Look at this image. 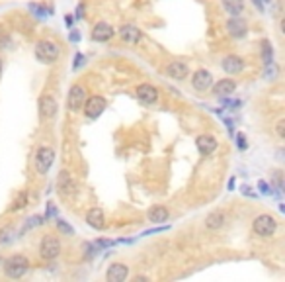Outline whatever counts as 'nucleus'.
Masks as SVG:
<instances>
[{"label":"nucleus","instance_id":"obj_13","mask_svg":"<svg viewBox=\"0 0 285 282\" xmlns=\"http://www.w3.org/2000/svg\"><path fill=\"white\" fill-rule=\"evenodd\" d=\"M57 110H59L57 100L51 94H45V96L39 98V114H41V118H55Z\"/></svg>","mask_w":285,"mask_h":282},{"label":"nucleus","instance_id":"obj_41","mask_svg":"<svg viewBox=\"0 0 285 282\" xmlns=\"http://www.w3.org/2000/svg\"><path fill=\"white\" fill-rule=\"evenodd\" d=\"M65 22H67V26H71V24H73V18H71V16H67V18H65Z\"/></svg>","mask_w":285,"mask_h":282},{"label":"nucleus","instance_id":"obj_11","mask_svg":"<svg viewBox=\"0 0 285 282\" xmlns=\"http://www.w3.org/2000/svg\"><path fill=\"white\" fill-rule=\"evenodd\" d=\"M221 67H223L225 73H229V75H238V73L244 71V61L238 55H227L221 61Z\"/></svg>","mask_w":285,"mask_h":282},{"label":"nucleus","instance_id":"obj_7","mask_svg":"<svg viewBox=\"0 0 285 282\" xmlns=\"http://www.w3.org/2000/svg\"><path fill=\"white\" fill-rule=\"evenodd\" d=\"M84 114L90 118V120H96L98 116L104 114V110H106V98H102V96H90L84 100Z\"/></svg>","mask_w":285,"mask_h":282},{"label":"nucleus","instance_id":"obj_37","mask_svg":"<svg viewBox=\"0 0 285 282\" xmlns=\"http://www.w3.org/2000/svg\"><path fill=\"white\" fill-rule=\"evenodd\" d=\"M82 16H84V6H78V8H76V20H80V18H82Z\"/></svg>","mask_w":285,"mask_h":282},{"label":"nucleus","instance_id":"obj_29","mask_svg":"<svg viewBox=\"0 0 285 282\" xmlns=\"http://www.w3.org/2000/svg\"><path fill=\"white\" fill-rule=\"evenodd\" d=\"M275 77H277V67L273 63L266 65V78H268V80H273Z\"/></svg>","mask_w":285,"mask_h":282},{"label":"nucleus","instance_id":"obj_9","mask_svg":"<svg viewBox=\"0 0 285 282\" xmlns=\"http://www.w3.org/2000/svg\"><path fill=\"white\" fill-rule=\"evenodd\" d=\"M227 32H229V36H231V38L242 39L248 34V26L240 16H233V18L227 22Z\"/></svg>","mask_w":285,"mask_h":282},{"label":"nucleus","instance_id":"obj_44","mask_svg":"<svg viewBox=\"0 0 285 282\" xmlns=\"http://www.w3.org/2000/svg\"><path fill=\"white\" fill-rule=\"evenodd\" d=\"M2 263H4V259H0V267H2Z\"/></svg>","mask_w":285,"mask_h":282},{"label":"nucleus","instance_id":"obj_21","mask_svg":"<svg viewBox=\"0 0 285 282\" xmlns=\"http://www.w3.org/2000/svg\"><path fill=\"white\" fill-rule=\"evenodd\" d=\"M147 218H149L150 223H164L170 218V212H168L166 206H152L149 210V214H147Z\"/></svg>","mask_w":285,"mask_h":282},{"label":"nucleus","instance_id":"obj_19","mask_svg":"<svg viewBox=\"0 0 285 282\" xmlns=\"http://www.w3.org/2000/svg\"><path fill=\"white\" fill-rule=\"evenodd\" d=\"M113 27L108 22H98L92 30V39L94 41H110L113 38Z\"/></svg>","mask_w":285,"mask_h":282},{"label":"nucleus","instance_id":"obj_24","mask_svg":"<svg viewBox=\"0 0 285 282\" xmlns=\"http://www.w3.org/2000/svg\"><path fill=\"white\" fill-rule=\"evenodd\" d=\"M262 59H264V65L273 63V47L270 41H262Z\"/></svg>","mask_w":285,"mask_h":282},{"label":"nucleus","instance_id":"obj_6","mask_svg":"<svg viewBox=\"0 0 285 282\" xmlns=\"http://www.w3.org/2000/svg\"><path fill=\"white\" fill-rule=\"evenodd\" d=\"M57 188H59L62 198H73L76 194V182L69 171H61L59 180H57Z\"/></svg>","mask_w":285,"mask_h":282},{"label":"nucleus","instance_id":"obj_16","mask_svg":"<svg viewBox=\"0 0 285 282\" xmlns=\"http://www.w3.org/2000/svg\"><path fill=\"white\" fill-rule=\"evenodd\" d=\"M129 276V269L125 267L123 263H113L112 267L106 272V278L108 282H123Z\"/></svg>","mask_w":285,"mask_h":282},{"label":"nucleus","instance_id":"obj_14","mask_svg":"<svg viewBox=\"0 0 285 282\" xmlns=\"http://www.w3.org/2000/svg\"><path fill=\"white\" fill-rule=\"evenodd\" d=\"M137 98L145 104H154L159 100V90L154 89L152 84H149V82L139 84V87H137Z\"/></svg>","mask_w":285,"mask_h":282},{"label":"nucleus","instance_id":"obj_32","mask_svg":"<svg viewBox=\"0 0 285 282\" xmlns=\"http://www.w3.org/2000/svg\"><path fill=\"white\" fill-rule=\"evenodd\" d=\"M277 135H279V139H283L285 137V120H279V122H277Z\"/></svg>","mask_w":285,"mask_h":282},{"label":"nucleus","instance_id":"obj_30","mask_svg":"<svg viewBox=\"0 0 285 282\" xmlns=\"http://www.w3.org/2000/svg\"><path fill=\"white\" fill-rule=\"evenodd\" d=\"M57 228H59L62 233H67V235H75V230H73L69 223H65L62 219H57Z\"/></svg>","mask_w":285,"mask_h":282},{"label":"nucleus","instance_id":"obj_18","mask_svg":"<svg viewBox=\"0 0 285 282\" xmlns=\"http://www.w3.org/2000/svg\"><path fill=\"white\" fill-rule=\"evenodd\" d=\"M235 90H236V82L233 78H221L217 84H213V94L219 96V98L231 96Z\"/></svg>","mask_w":285,"mask_h":282},{"label":"nucleus","instance_id":"obj_25","mask_svg":"<svg viewBox=\"0 0 285 282\" xmlns=\"http://www.w3.org/2000/svg\"><path fill=\"white\" fill-rule=\"evenodd\" d=\"M29 10L36 14L38 18H47L49 14H53V10H49L47 6H41V4H29Z\"/></svg>","mask_w":285,"mask_h":282},{"label":"nucleus","instance_id":"obj_8","mask_svg":"<svg viewBox=\"0 0 285 282\" xmlns=\"http://www.w3.org/2000/svg\"><path fill=\"white\" fill-rule=\"evenodd\" d=\"M84 100H86V90L82 89L80 84L71 87V90H69V98H67V106H69V110H73V112L82 110Z\"/></svg>","mask_w":285,"mask_h":282},{"label":"nucleus","instance_id":"obj_42","mask_svg":"<svg viewBox=\"0 0 285 282\" xmlns=\"http://www.w3.org/2000/svg\"><path fill=\"white\" fill-rule=\"evenodd\" d=\"M135 280H137V282H143V280H145V282H147V276H137V278H135Z\"/></svg>","mask_w":285,"mask_h":282},{"label":"nucleus","instance_id":"obj_40","mask_svg":"<svg viewBox=\"0 0 285 282\" xmlns=\"http://www.w3.org/2000/svg\"><path fill=\"white\" fill-rule=\"evenodd\" d=\"M233 188H235V179L229 180V190H233Z\"/></svg>","mask_w":285,"mask_h":282},{"label":"nucleus","instance_id":"obj_33","mask_svg":"<svg viewBox=\"0 0 285 282\" xmlns=\"http://www.w3.org/2000/svg\"><path fill=\"white\" fill-rule=\"evenodd\" d=\"M258 186H260V192H262V194H270V192H272L266 180H260V184H258Z\"/></svg>","mask_w":285,"mask_h":282},{"label":"nucleus","instance_id":"obj_43","mask_svg":"<svg viewBox=\"0 0 285 282\" xmlns=\"http://www.w3.org/2000/svg\"><path fill=\"white\" fill-rule=\"evenodd\" d=\"M0 73H2V59H0Z\"/></svg>","mask_w":285,"mask_h":282},{"label":"nucleus","instance_id":"obj_35","mask_svg":"<svg viewBox=\"0 0 285 282\" xmlns=\"http://www.w3.org/2000/svg\"><path fill=\"white\" fill-rule=\"evenodd\" d=\"M236 143L240 145V149H246V143H244V135H242V133L236 135Z\"/></svg>","mask_w":285,"mask_h":282},{"label":"nucleus","instance_id":"obj_15","mask_svg":"<svg viewBox=\"0 0 285 282\" xmlns=\"http://www.w3.org/2000/svg\"><path fill=\"white\" fill-rule=\"evenodd\" d=\"M86 223L92 230H104L106 228V214L102 208H90L86 214Z\"/></svg>","mask_w":285,"mask_h":282},{"label":"nucleus","instance_id":"obj_23","mask_svg":"<svg viewBox=\"0 0 285 282\" xmlns=\"http://www.w3.org/2000/svg\"><path fill=\"white\" fill-rule=\"evenodd\" d=\"M223 2V8L231 16H240L244 10V0H221Z\"/></svg>","mask_w":285,"mask_h":282},{"label":"nucleus","instance_id":"obj_36","mask_svg":"<svg viewBox=\"0 0 285 282\" xmlns=\"http://www.w3.org/2000/svg\"><path fill=\"white\" fill-rule=\"evenodd\" d=\"M80 65H84V57H82V55H76V59H75V69H78Z\"/></svg>","mask_w":285,"mask_h":282},{"label":"nucleus","instance_id":"obj_3","mask_svg":"<svg viewBox=\"0 0 285 282\" xmlns=\"http://www.w3.org/2000/svg\"><path fill=\"white\" fill-rule=\"evenodd\" d=\"M275 230H277V219L273 218V216H270V214H262L252 223V231L258 237H262V239L272 237L273 233H275Z\"/></svg>","mask_w":285,"mask_h":282},{"label":"nucleus","instance_id":"obj_34","mask_svg":"<svg viewBox=\"0 0 285 282\" xmlns=\"http://www.w3.org/2000/svg\"><path fill=\"white\" fill-rule=\"evenodd\" d=\"M0 49H10V39L0 38Z\"/></svg>","mask_w":285,"mask_h":282},{"label":"nucleus","instance_id":"obj_5","mask_svg":"<svg viewBox=\"0 0 285 282\" xmlns=\"http://www.w3.org/2000/svg\"><path fill=\"white\" fill-rule=\"evenodd\" d=\"M53 161H55V151L51 147H39L36 151V168L39 175H47Z\"/></svg>","mask_w":285,"mask_h":282},{"label":"nucleus","instance_id":"obj_27","mask_svg":"<svg viewBox=\"0 0 285 282\" xmlns=\"http://www.w3.org/2000/svg\"><path fill=\"white\" fill-rule=\"evenodd\" d=\"M14 228H4V230H0V243L2 245H6V243H10L14 239Z\"/></svg>","mask_w":285,"mask_h":282},{"label":"nucleus","instance_id":"obj_39","mask_svg":"<svg viewBox=\"0 0 285 282\" xmlns=\"http://www.w3.org/2000/svg\"><path fill=\"white\" fill-rule=\"evenodd\" d=\"M252 2L256 4V8H258V10H264V0H252Z\"/></svg>","mask_w":285,"mask_h":282},{"label":"nucleus","instance_id":"obj_20","mask_svg":"<svg viewBox=\"0 0 285 282\" xmlns=\"http://www.w3.org/2000/svg\"><path fill=\"white\" fill-rule=\"evenodd\" d=\"M196 145H198L199 153L203 155V157H207V155H211L217 149V139L213 135H199Z\"/></svg>","mask_w":285,"mask_h":282},{"label":"nucleus","instance_id":"obj_4","mask_svg":"<svg viewBox=\"0 0 285 282\" xmlns=\"http://www.w3.org/2000/svg\"><path fill=\"white\" fill-rule=\"evenodd\" d=\"M59 253H61V241L55 235H45L39 243V255L47 261H53L59 257Z\"/></svg>","mask_w":285,"mask_h":282},{"label":"nucleus","instance_id":"obj_12","mask_svg":"<svg viewBox=\"0 0 285 282\" xmlns=\"http://www.w3.org/2000/svg\"><path fill=\"white\" fill-rule=\"evenodd\" d=\"M119 38L123 39L125 43H129V45H135V43H139L141 39H143V32L139 30V27L131 26V24H125V26L119 27Z\"/></svg>","mask_w":285,"mask_h":282},{"label":"nucleus","instance_id":"obj_22","mask_svg":"<svg viewBox=\"0 0 285 282\" xmlns=\"http://www.w3.org/2000/svg\"><path fill=\"white\" fill-rule=\"evenodd\" d=\"M205 225H207V230H221L225 225V214L223 212H211L209 216L205 218Z\"/></svg>","mask_w":285,"mask_h":282},{"label":"nucleus","instance_id":"obj_2","mask_svg":"<svg viewBox=\"0 0 285 282\" xmlns=\"http://www.w3.org/2000/svg\"><path fill=\"white\" fill-rule=\"evenodd\" d=\"M59 55H61V49H59V45H57L55 41L45 39V41L36 43V59H38L39 63H43V65L55 63V61L59 59Z\"/></svg>","mask_w":285,"mask_h":282},{"label":"nucleus","instance_id":"obj_31","mask_svg":"<svg viewBox=\"0 0 285 282\" xmlns=\"http://www.w3.org/2000/svg\"><path fill=\"white\" fill-rule=\"evenodd\" d=\"M273 180H275V188H277V190H281V188H283V180H281V173H279V171H275Z\"/></svg>","mask_w":285,"mask_h":282},{"label":"nucleus","instance_id":"obj_26","mask_svg":"<svg viewBox=\"0 0 285 282\" xmlns=\"http://www.w3.org/2000/svg\"><path fill=\"white\" fill-rule=\"evenodd\" d=\"M27 206V192H20V196L14 200V204H12V212H18V210H22V208H25Z\"/></svg>","mask_w":285,"mask_h":282},{"label":"nucleus","instance_id":"obj_28","mask_svg":"<svg viewBox=\"0 0 285 282\" xmlns=\"http://www.w3.org/2000/svg\"><path fill=\"white\" fill-rule=\"evenodd\" d=\"M39 223H43V218H41V216H34V218H27V223H25L24 231L31 230V228H38ZM24 231H22V233H24Z\"/></svg>","mask_w":285,"mask_h":282},{"label":"nucleus","instance_id":"obj_1","mask_svg":"<svg viewBox=\"0 0 285 282\" xmlns=\"http://www.w3.org/2000/svg\"><path fill=\"white\" fill-rule=\"evenodd\" d=\"M2 265H4V272H6L8 278H22L25 272L29 270V261L24 255L8 257Z\"/></svg>","mask_w":285,"mask_h":282},{"label":"nucleus","instance_id":"obj_10","mask_svg":"<svg viewBox=\"0 0 285 282\" xmlns=\"http://www.w3.org/2000/svg\"><path fill=\"white\" fill-rule=\"evenodd\" d=\"M192 87L196 90H209L213 87V77H211L209 71L205 69H198L194 75H192Z\"/></svg>","mask_w":285,"mask_h":282},{"label":"nucleus","instance_id":"obj_38","mask_svg":"<svg viewBox=\"0 0 285 282\" xmlns=\"http://www.w3.org/2000/svg\"><path fill=\"white\" fill-rule=\"evenodd\" d=\"M80 39V34L76 32V30H73V34H71V41H78Z\"/></svg>","mask_w":285,"mask_h":282},{"label":"nucleus","instance_id":"obj_17","mask_svg":"<svg viewBox=\"0 0 285 282\" xmlns=\"http://www.w3.org/2000/svg\"><path fill=\"white\" fill-rule=\"evenodd\" d=\"M166 75L170 78H174V80H184L189 75V69L182 61H172V63H168V67H166Z\"/></svg>","mask_w":285,"mask_h":282}]
</instances>
